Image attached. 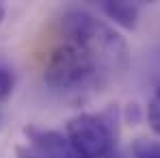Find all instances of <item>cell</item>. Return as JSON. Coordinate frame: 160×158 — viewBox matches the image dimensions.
I'll return each instance as SVG.
<instances>
[{
  "instance_id": "obj_1",
  "label": "cell",
  "mask_w": 160,
  "mask_h": 158,
  "mask_svg": "<svg viewBox=\"0 0 160 158\" xmlns=\"http://www.w3.org/2000/svg\"><path fill=\"white\" fill-rule=\"evenodd\" d=\"M128 65L123 37L84 9H67L56 24V41L46 54L43 82L65 98L102 91Z\"/></svg>"
},
{
  "instance_id": "obj_2",
  "label": "cell",
  "mask_w": 160,
  "mask_h": 158,
  "mask_svg": "<svg viewBox=\"0 0 160 158\" xmlns=\"http://www.w3.org/2000/svg\"><path fill=\"white\" fill-rule=\"evenodd\" d=\"M65 136L82 158H112L117 147V113H82L67 121Z\"/></svg>"
},
{
  "instance_id": "obj_3",
  "label": "cell",
  "mask_w": 160,
  "mask_h": 158,
  "mask_svg": "<svg viewBox=\"0 0 160 158\" xmlns=\"http://www.w3.org/2000/svg\"><path fill=\"white\" fill-rule=\"evenodd\" d=\"M102 13L106 15L110 22H115L117 26L126 28V30H134L136 28V22H138V4L134 2H112V0H106L100 4Z\"/></svg>"
},
{
  "instance_id": "obj_4",
  "label": "cell",
  "mask_w": 160,
  "mask_h": 158,
  "mask_svg": "<svg viewBox=\"0 0 160 158\" xmlns=\"http://www.w3.org/2000/svg\"><path fill=\"white\" fill-rule=\"evenodd\" d=\"M132 158H160V141L136 139L132 143Z\"/></svg>"
},
{
  "instance_id": "obj_5",
  "label": "cell",
  "mask_w": 160,
  "mask_h": 158,
  "mask_svg": "<svg viewBox=\"0 0 160 158\" xmlns=\"http://www.w3.org/2000/svg\"><path fill=\"white\" fill-rule=\"evenodd\" d=\"M147 121H149V128L160 136V87L156 89V93L152 95L149 106H147Z\"/></svg>"
},
{
  "instance_id": "obj_6",
  "label": "cell",
  "mask_w": 160,
  "mask_h": 158,
  "mask_svg": "<svg viewBox=\"0 0 160 158\" xmlns=\"http://www.w3.org/2000/svg\"><path fill=\"white\" fill-rule=\"evenodd\" d=\"M13 87H15V76L9 67H2L0 65V102H4L7 98H11L13 93Z\"/></svg>"
},
{
  "instance_id": "obj_7",
  "label": "cell",
  "mask_w": 160,
  "mask_h": 158,
  "mask_svg": "<svg viewBox=\"0 0 160 158\" xmlns=\"http://www.w3.org/2000/svg\"><path fill=\"white\" fill-rule=\"evenodd\" d=\"M2 18H4V7L0 4V24H2Z\"/></svg>"
}]
</instances>
